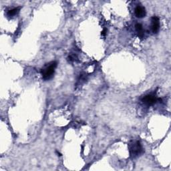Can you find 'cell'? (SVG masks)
Masks as SVG:
<instances>
[{
  "instance_id": "cell-2",
  "label": "cell",
  "mask_w": 171,
  "mask_h": 171,
  "mask_svg": "<svg viewBox=\"0 0 171 171\" xmlns=\"http://www.w3.org/2000/svg\"><path fill=\"white\" fill-rule=\"evenodd\" d=\"M129 152L132 158H136L143 153L144 150L139 141H131L129 143Z\"/></svg>"
},
{
  "instance_id": "cell-3",
  "label": "cell",
  "mask_w": 171,
  "mask_h": 171,
  "mask_svg": "<svg viewBox=\"0 0 171 171\" xmlns=\"http://www.w3.org/2000/svg\"><path fill=\"white\" fill-rule=\"evenodd\" d=\"M160 98H158L154 94H148L142 99V101L146 105L152 106L156 104L158 100H160Z\"/></svg>"
},
{
  "instance_id": "cell-5",
  "label": "cell",
  "mask_w": 171,
  "mask_h": 171,
  "mask_svg": "<svg viewBox=\"0 0 171 171\" xmlns=\"http://www.w3.org/2000/svg\"><path fill=\"white\" fill-rule=\"evenodd\" d=\"M135 15L137 18H143L147 15V11H146L145 7L141 6H138L135 10Z\"/></svg>"
},
{
  "instance_id": "cell-7",
  "label": "cell",
  "mask_w": 171,
  "mask_h": 171,
  "mask_svg": "<svg viewBox=\"0 0 171 171\" xmlns=\"http://www.w3.org/2000/svg\"><path fill=\"white\" fill-rule=\"evenodd\" d=\"M19 10H20V7H15V8H14V9L12 10H10L8 11L7 12V16L8 17H14V15H17L19 11Z\"/></svg>"
},
{
  "instance_id": "cell-1",
  "label": "cell",
  "mask_w": 171,
  "mask_h": 171,
  "mask_svg": "<svg viewBox=\"0 0 171 171\" xmlns=\"http://www.w3.org/2000/svg\"><path fill=\"white\" fill-rule=\"evenodd\" d=\"M57 65V62L55 61L49 62V63L45 64L44 67L41 70V76L45 81L49 80L53 77Z\"/></svg>"
},
{
  "instance_id": "cell-8",
  "label": "cell",
  "mask_w": 171,
  "mask_h": 171,
  "mask_svg": "<svg viewBox=\"0 0 171 171\" xmlns=\"http://www.w3.org/2000/svg\"><path fill=\"white\" fill-rule=\"evenodd\" d=\"M106 29H104V30L102 32V36H105L106 35Z\"/></svg>"
},
{
  "instance_id": "cell-4",
  "label": "cell",
  "mask_w": 171,
  "mask_h": 171,
  "mask_svg": "<svg viewBox=\"0 0 171 171\" xmlns=\"http://www.w3.org/2000/svg\"><path fill=\"white\" fill-rule=\"evenodd\" d=\"M152 26L151 30L153 34H157L160 29V20L156 16H154L151 19Z\"/></svg>"
},
{
  "instance_id": "cell-9",
  "label": "cell",
  "mask_w": 171,
  "mask_h": 171,
  "mask_svg": "<svg viewBox=\"0 0 171 171\" xmlns=\"http://www.w3.org/2000/svg\"><path fill=\"white\" fill-rule=\"evenodd\" d=\"M56 152H57V154H58V156H62V154H61V153H60L59 152H58V151H56Z\"/></svg>"
},
{
  "instance_id": "cell-6",
  "label": "cell",
  "mask_w": 171,
  "mask_h": 171,
  "mask_svg": "<svg viewBox=\"0 0 171 171\" xmlns=\"http://www.w3.org/2000/svg\"><path fill=\"white\" fill-rule=\"evenodd\" d=\"M136 30L138 32V34H139V36L140 37V38H143L144 35V32L143 30V27L142 26V24H136L135 26Z\"/></svg>"
}]
</instances>
